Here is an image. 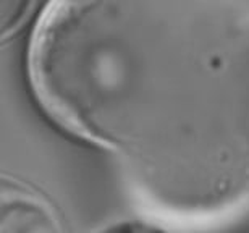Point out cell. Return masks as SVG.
Returning <instances> with one entry per match:
<instances>
[{
	"mask_svg": "<svg viewBox=\"0 0 249 233\" xmlns=\"http://www.w3.org/2000/svg\"><path fill=\"white\" fill-rule=\"evenodd\" d=\"M26 67L44 113L120 157L154 211L249 202V2H52Z\"/></svg>",
	"mask_w": 249,
	"mask_h": 233,
	"instance_id": "1",
	"label": "cell"
},
{
	"mask_svg": "<svg viewBox=\"0 0 249 233\" xmlns=\"http://www.w3.org/2000/svg\"><path fill=\"white\" fill-rule=\"evenodd\" d=\"M0 233H67L60 214L42 193L17 180L2 178Z\"/></svg>",
	"mask_w": 249,
	"mask_h": 233,
	"instance_id": "2",
	"label": "cell"
},
{
	"mask_svg": "<svg viewBox=\"0 0 249 233\" xmlns=\"http://www.w3.org/2000/svg\"><path fill=\"white\" fill-rule=\"evenodd\" d=\"M36 3L31 2H10L12 12L2 7V41L8 39L12 34H17V31L23 26V19H28L29 7H34Z\"/></svg>",
	"mask_w": 249,
	"mask_h": 233,
	"instance_id": "3",
	"label": "cell"
},
{
	"mask_svg": "<svg viewBox=\"0 0 249 233\" xmlns=\"http://www.w3.org/2000/svg\"><path fill=\"white\" fill-rule=\"evenodd\" d=\"M97 233H165L160 227L149 224L144 220H131V219H124L113 222V224L104 227L102 230H99Z\"/></svg>",
	"mask_w": 249,
	"mask_h": 233,
	"instance_id": "4",
	"label": "cell"
}]
</instances>
